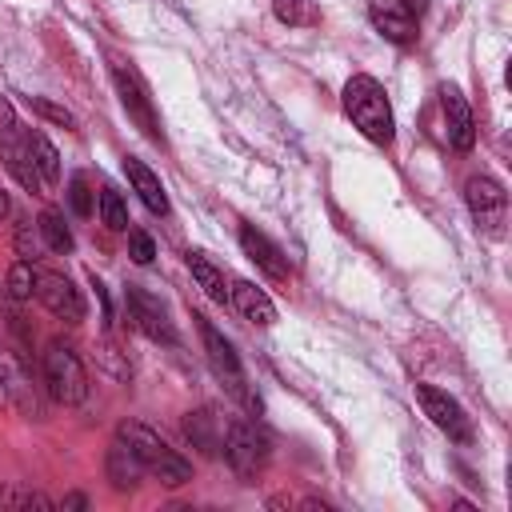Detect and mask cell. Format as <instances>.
I'll return each mask as SVG.
<instances>
[{"label": "cell", "mask_w": 512, "mask_h": 512, "mask_svg": "<svg viewBox=\"0 0 512 512\" xmlns=\"http://www.w3.org/2000/svg\"><path fill=\"white\" fill-rule=\"evenodd\" d=\"M116 436L140 456L144 472L156 476L164 488H180V484L192 480V464H188L176 448H168V440H164L156 428H148V424H140V420H124V424L116 428Z\"/></svg>", "instance_id": "6da1fadb"}, {"label": "cell", "mask_w": 512, "mask_h": 512, "mask_svg": "<svg viewBox=\"0 0 512 512\" xmlns=\"http://www.w3.org/2000/svg\"><path fill=\"white\" fill-rule=\"evenodd\" d=\"M344 112L352 116V124L372 140V144H392L396 136V120H392V104L384 96V88L372 76H352L344 84Z\"/></svg>", "instance_id": "7a4b0ae2"}, {"label": "cell", "mask_w": 512, "mask_h": 512, "mask_svg": "<svg viewBox=\"0 0 512 512\" xmlns=\"http://www.w3.org/2000/svg\"><path fill=\"white\" fill-rule=\"evenodd\" d=\"M44 384L52 392V400L60 404H84L88 396V372H84V360L72 344L64 340H52L44 348Z\"/></svg>", "instance_id": "3957f363"}, {"label": "cell", "mask_w": 512, "mask_h": 512, "mask_svg": "<svg viewBox=\"0 0 512 512\" xmlns=\"http://www.w3.org/2000/svg\"><path fill=\"white\" fill-rule=\"evenodd\" d=\"M196 328H200V340H204V352H208V364H212V372L220 376V384L248 408V412H260V400H256V392L248 388V376H244V368H240V356L232 352V344L216 332V324L212 320H204V316H196Z\"/></svg>", "instance_id": "277c9868"}, {"label": "cell", "mask_w": 512, "mask_h": 512, "mask_svg": "<svg viewBox=\"0 0 512 512\" xmlns=\"http://www.w3.org/2000/svg\"><path fill=\"white\" fill-rule=\"evenodd\" d=\"M224 460L236 468V476L252 480L264 464H268V440L264 432H256V424L248 420H228L224 424V444H220Z\"/></svg>", "instance_id": "5b68a950"}, {"label": "cell", "mask_w": 512, "mask_h": 512, "mask_svg": "<svg viewBox=\"0 0 512 512\" xmlns=\"http://www.w3.org/2000/svg\"><path fill=\"white\" fill-rule=\"evenodd\" d=\"M112 80H116L120 104H124V112L136 120V128H140L152 144H164V128H160V116H156V108H152V96H148L144 80H140L128 64H112Z\"/></svg>", "instance_id": "8992f818"}, {"label": "cell", "mask_w": 512, "mask_h": 512, "mask_svg": "<svg viewBox=\"0 0 512 512\" xmlns=\"http://www.w3.org/2000/svg\"><path fill=\"white\" fill-rule=\"evenodd\" d=\"M416 400H420V408H424V416L440 428V432H448V440H456V444H472V420H468V412L448 396V392H440V388H432V384H416Z\"/></svg>", "instance_id": "52a82bcc"}, {"label": "cell", "mask_w": 512, "mask_h": 512, "mask_svg": "<svg viewBox=\"0 0 512 512\" xmlns=\"http://www.w3.org/2000/svg\"><path fill=\"white\" fill-rule=\"evenodd\" d=\"M464 200H468V212L472 220L484 228V232H500L504 224V208H508V192L496 176L480 172V176H468L464 184Z\"/></svg>", "instance_id": "ba28073f"}, {"label": "cell", "mask_w": 512, "mask_h": 512, "mask_svg": "<svg viewBox=\"0 0 512 512\" xmlns=\"http://www.w3.org/2000/svg\"><path fill=\"white\" fill-rule=\"evenodd\" d=\"M0 388H4L8 404H12V408H20L24 416H40V412H44L32 372L24 368V360H20L4 340H0Z\"/></svg>", "instance_id": "9c48e42d"}, {"label": "cell", "mask_w": 512, "mask_h": 512, "mask_svg": "<svg viewBox=\"0 0 512 512\" xmlns=\"http://www.w3.org/2000/svg\"><path fill=\"white\" fill-rule=\"evenodd\" d=\"M124 304H128V316L136 320V328L148 336V340H160V344H176V328L168 320V308L160 304V296L144 292L140 284H128L124 288Z\"/></svg>", "instance_id": "30bf717a"}, {"label": "cell", "mask_w": 512, "mask_h": 512, "mask_svg": "<svg viewBox=\"0 0 512 512\" xmlns=\"http://www.w3.org/2000/svg\"><path fill=\"white\" fill-rule=\"evenodd\" d=\"M36 296L44 300V308L52 316H60L68 324H80L84 320V296H80V288L68 276H60V272H36Z\"/></svg>", "instance_id": "8fae6325"}, {"label": "cell", "mask_w": 512, "mask_h": 512, "mask_svg": "<svg viewBox=\"0 0 512 512\" xmlns=\"http://www.w3.org/2000/svg\"><path fill=\"white\" fill-rule=\"evenodd\" d=\"M440 108H444V132H448V144L456 152H468L476 144V120H472V108L468 100L460 96V88L444 84L440 88Z\"/></svg>", "instance_id": "7c38bea8"}, {"label": "cell", "mask_w": 512, "mask_h": 512, "mask_svg": "<svg viewBox=\"0 0 512 512\" xmlns=\"http://www.w3.org/2000/svg\"><path fill=\"white\" fill-rule=\"evenodd\" d=\"M368 20L392 44H412L416 40V16L400 0H368Z\"/></svg>", "instance_id": "4fadbf2b"}, {"label": "cell", "mask_w": 512, "mask_h": 512, "mask_svg": "<svg viewBox=\"0 0 512 512\" xmlns=\"http://www.w3.org/2000/svg\"><path fill=\"white\" fill-rule=\"evenodd\" d=\"M240 248H244V256L268 276V280H288V260H284V252L260 232V228H252V224H244L240 228Z\"/></svg>", "instance_id": "5bb4252c"}, {"label": "cell", "mask_w": 512, "mask_h": 512, "mask_svg": "<svg viewBox=\"0 0 512 512\" xmlns=\"http://www.w3.org/2000/svg\"><path fill=\"white\" fill-rule=\"evenodd\" d=\"M228 296H232V304H236V312H240L244 320L260 324V328H268V324L276 320V304H272V300H268V292H264V288H256L252 280H232Z\"/></svg>", "instance_id": "9a60e30c"}, {"label": "cell", "mask_w": 512, "mask_h": 512, "mask_svg": "<svg viewBox=\"0 0 512 512\" xmlns=\"http://www.w3.org/2000/svg\"><path fill=\"white\" fill-rule=\"evenodd\" d=\"M184 436L192 448H200L204 456H220V444H224V424L212 408H196L184 416Z\"/></svg>", "instance_id": "2e32d148"}, {"label": "cell", "mask_w": 512, "mask_h": 512, "mask_svg": "<svg viewBox=\"0 0 512 512\" xmlns=\"http://www.w3.org/2000/svg\"><path fill=\"white\" fill-rule=\"evenodd\" d=\"M104 472H108L112 488H120V492H124V488L132 492V488H136V484L148 476V472H144V464H140V456H136V452H132V448L120 440V436H116V440H112V448H108Z\"/></svg>", "instance_id": "e0dca14e"}, {"label": "cell", "mask_w": 512, "mask_h": 512, "mask_svg": "<svg viewBox=\"0 0 512 512\" xmlns=\"http://www.w3.org/2000/svg\"><path fill=\"white\" fill-rule=\"evenodd\" d=\"M0 156H4V168L16 176L20 188L44 192V180H40V172H36V164H32V152H28V140H12V132H8L4 144H0Z\"/></svg>", "instance_id": "ac0fdd59"}, {"label": "cell", "mask_w": 512, "mask_h": 512, "mask_svg": "<svg viewBox=\"0 0 512 512\" xmlns=\"http://www.w3.org/2000/svg\"><path fill=\"white\" fill-rule=\"evenodd\" d=\"M124 172H128V180H132V188H136V196L144 200V208L148 212H156V216H168V192H164V184H160V176L148 168V164H140V160H124Z\"/></svg>", "instance_id": "d6986e66"}, {"label": "cell", "mask_w": 512, "mask_h": 512, "mask_svg": "<svg viewBox=\"0 0 512 512\" xmlns=\"http://www.w3.org/2000/svg\"><path fill=\"white\" fill-rule=\"evenodd\" d=\"M188 272H192V280L204 288V296L208 300H216V304H232V296H228V288H232V280L204 256V252H188Z\"/></svg>", "instance_id": "ffe728a7"}, {"label": "cell", "mask_w": 512, "mask_h": 512, "mask_svg": "<svg viewBox=\"0 0 512 512\" xmlns=\"http://www.w3.org/2000/svg\"><path fill=\"white\" fill-rule=\"evenodd\" d=\"M24 140H28V152H32V164H36L44 188L56 184V180H60V152L52 148V140H48L44 132H28Z\"/></svg>", "instance_id": "44dd1931"}, {"label": "cell", "mask_w": 512, "mask_h": 512, "mask_svg": "<svg viewBox=\"0 0 512 512\" xmlns=\"http://www.w3.org/2000/svg\"><path fill=\"white\" fill-rule=\"evenodd\" d=\"M36 224H40V236H44V248H48V252H60V256H68V252H72V244H76V240H72V232H68V224H64V216H60V212H52V208H48V212H40V220H36Z\"/></svg>", "instance_id": "7402d4cb"}, {"label": "cell", "mask_w": 512, "mask_h": 512, "mask_svg": "<svg viewBox=\"0 0 512 512\" xmlns=\"http://www.w3.org/2000/svg\"><path fill=\"white\" fill-rule=\"evenodd\" d=\"M8 296L12 300H32L36 296V268H32V260H16L8 268Z\"/></svg>", "instance_id": "603a6c76"}, {"label": "cell", "mask_w": 512, "mask_h": 512, "mask_svg": "<svg viewBox=\"0 0 512 512\" xmlns=\"http://www.w3.org/2000/svg\"><path fill=\"white\" fill-rule=\"evenodd\" d=\"M96 204H100V220H104L112 232H124V228H128V208H124L120 192H112V188H100Z\"/></svg>", "instance_id": "cb8c5ba5"}, {"label": "cell", "mask_w": 512, "mask_h": 512, "mask_svg": "<svg viewBox=\"0 0 512 512\" xmlns=\"http://www.w3.org/2000/svg\"><path fill=\"white\" fill-rule=\"evenodd\" d=\"M12 244H16L20 260H36V256L44 252V236H40V224H32V220H20V224H16V236H12Z\"/></svg>", "instance_id": "d4e9b609"}, {"label": "cell", "mask_w": 512, "mask_h": 512, "mask_svg": "<svg viewBox=\"0 0 512 512\" xmlns=\"http://www.w3.org/2000/svg\"><path fill=\"white\" fill-rule=\"evenodd\" d=\"M0 508H56V500H48L44 492H24V488H8L0 484Z\"/></svg>", "instance_id": "484cf974"}, {"label": "cell", "mask_w": 512, "mask_h": 512, "mask_svg": "<svg viewBox=\"0 0 512 512\" xmlns=\"http://www.w3.org/2000/svg\"><path fill=\"white\" fill-rule=\"evenodd\" d=\"M28 104H32L36 116H44V120H52V124H60V128H76V116H72L64 104H52L48 96H28Z\"/></svg>", "instance_id": "4316f807"}, {"label": "cell", "mask_w": 512, "mask_h": 512, "mask_svg": "<svg viewBox=\"0 0 512 512\" xmlns=\"http://www.w3.org/2000/svg\"><path fill=\"white\" fill-rule=\"evenodd\" d=\"M96 364H100V368H108L116 380H128V376H132V364L120 356V348H116L112 340H104V344L96 348Z\"/></svg>", "instance_id": "83f0119b"}, {"label": "cell", "mask_w": 512, "mask_h": 512, "mask_svg": "<svg viewBox=\"0 0 512 512\" xmlns=\"http://www.w3.org/2000/svg\"><path fill=\"white\" fill-rule=\"evenodd\" d=\"M272 12L280 24H312L316 20V12L304 0H272Z\"/></svg>", "instance_id": "f1b7e54d"}, {"label": "cell", "mask_w": 512, "mask_h": 512, "mask_svg": "<svg viewBox=\"0 0 512 512\" xmlns=\"http://www.w3.org/2000/svg\"><path fill=\"white\" fill-rule=\"evenodd\" d=\"M68 204L76 216H92V192H88V180L80 172L68 180Z\"/></svg>", "instance_id": "f546056e"}, {"label": "cell", "mask_w": 512, "mask_h": 512, "mask_svg": "<svg viewBox=\"0 0 512 512\" xmlns=\"http://www.w3.org/2000/svg\"><path fill=\"white\" fill-rule=\"evenodd\" d=\"M152 256H156L152 236H148V232H132V260H136V264H152Z\"/></svg>", "instance_id": "4dcf8cb0"}, {"label": "cell", "mask_w": 512, "mask_h": 512, "mask_svg": "<svg viewBox=\"0 0 512 512\" xmlns=\"http://www.w3.org/2000/svg\"><path fill=\"white\" fill-rule=\"evenodd\" d=\"M12 128H16V112H12V104H8V100H4V96H0V132H4V136H8V132H12Z\"/></svg>", "instance_id": "1f68e13d"}, {"label": "cell", "mask_w": 512, "mask_h": 512, "mask_svg": "<svg viewBox=\"0 0 512 512\" xmlns=\"http://www.w3.org/2000/svg\"><path fill=\"white\" fill-rule=\"evenodd\" d=\"M92 280V288H96V296H100V304H104V324H112V304H108V292H104V284L96 280V276H88Z\"/></svg>", "instance_id": "d6a6232c"}, {"label": "cell", "mask_w": 512, "mask_h": 512, "mask_svg": "<svg viewBox=\"0 0 512 512\" xmlns=\"http://www.w3.org/2000/svg\"><path fill=\"white\" fill-rule=\"evenodd\" d=\"M400 4H404L412 16H424V12H428V0H400Z\"/></svg>", "instance_id": "836d02e7"}, {"label": "cell", "mask_w": 512, "mask_h": 512, "mask_svg": "<svg viewBox=\"0 0 512 512\" xmlns=\"http://www.w3.org/2000/svg\"><path fill=\"white\" fill-rule=\"evenodd\" d=\"M64 508H88V496L72 492V496H64Z\"/></svg>", "instance_id": "e575fe53"}, {"label": "cell", "mask_w": 512, "mask_h": 512, "mask_svg": "<svg viewBox=\"0 0 512 512\" xmlns=\"http://www.w3.org/2000/svg\"><path fill=\"white\" fill-rule=\"evenodd\" d=\"M8 212H12V200H8V192H4V188H0V220H4V216H8Z\"/></svg>", "instance_id": "d590c367"}, {"label": "cell", "mask_w": 512, "mask_h": 512, "mask_svg": "<svg viewBox=\"0 0 512 512\" xmlns=\"http://www.w3.org/2000/svg\"><path fill=\"white\" fill-rule=\"evenodd\" d=\"M4 404H8V396H4V388H0V408H4Z\"/></svg>", "instance_id": "8d00e7d4"}]
</instances>
